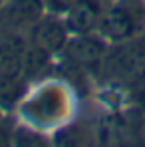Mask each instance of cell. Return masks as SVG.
<instances>
[{
	"mask_svg": "<svg viewBox=\"0 0 145 147\" xmlns=\"http://www.w3.org/2000/svg\"><path fill=\"white\" fill-rule=\"evenodd\" d=\"M97 74L117 88H137L145 82V34L109 44Z\"/></svg>",
	"mask_w": 145,
	"mask_h": 147,
	"instance_id": "obj_1",
	"label": "cell"
},
{
	"mask_svg": "<svg viewBox=\"0 0 145 147\" xmlns=\"http://www.w3.org/2000/svg\"><path fill=\"white\" fill-rule=\"evenodd\" d=\"M97 34L109 44L145 34V0H111L101 16Z\"/></svg>",
	"mask_w": 145,
	"mask_h": 147,
	"instance_id": "obj_2",
	"label": "cell"
},
{
	"mask_svg": "<svg viewBox=\"0 0 145 147\" xmlns=\"http://www.w3.org/2000/svg\"><path fill=\"white\" fill-rule=\"evenodd\" d=\"M107 48H109V42L103 40L97 32H92V34L70 36L66 48L60 56L78 70H88V72L97 74L107 54Z\"/></svg>",
	"mask_w": 145,
	"mask_h": 147,
	"instance_id": "obj_3",
	"label": "cell"
},
{
	"mask_svg": "<svg viewBox=\"0 0 145 147\" xmlns=\"http://www.w3.org/2000/svg\"><path fill=\"white\" fill-rule=\"evenodd\" d=\"M68 40H70V32L66 28L64 18L54 14H44L40 20H36L28 28V36H26L28 44L42 50L48 56H60Z\"/></svg>",
	"mask_w": 145,
	"mask_h": 147,
	"instance_id": "obj_4",
	"label": "cell"
},
{
	"mask_svg": "<svg viewBox=\"0 0 145 147\" xmlns=\"http://www.w3.org/2000/svg\"><path fill=\"white\" fill-rule=\"evenodd\" d=\"M109 2L111 0H76V4L64 16L70 36L97 32V26L101 22V16L105 8L109 6Z\"/></svg>",
	"mask_w": 145,
	"mask_h": 147,
	"instance_id": "obj_5",
	"label": "cell"
},
{
	"mask_svg": "<svg viewBox=\"0 0 145 147\" xmlns=\"http://www.w3.org/2000/svg\"><path fill=\"white\" fill-rule=\"evenodd\" d=\"M6 14L12 24L30 28L36 20H40L46 14V8L42 0H8Z\"/></svg>",
	"mask_w": 145,
	"mask_h": 147,
	"instance_id": "obj_6",
	"label": "cell"
},
{
	"mask_svg": "<svg viewBox=\"0 0 145 147\" xmlns=\"http://www.w3.org/2000/svg\"><path fill=\"white\" fill-rule=\"evenodd\" d=\"M28 78L24 72H0V107L10 109L26 94Z\"/></svg>",
	"mask_w": 145,
	"mask_h": 147,
	"instance_id": "obj_7",
	"label": "cell"
},
{
	"mask_svg": "<svg viewBox=\"0 0 145 147\" xmlns=\"http://www.w3.org/2000/svg\"><path fill=\"white\" fill-rule=\"evenodd\" d=\"M125 125L131 133V139L139 145H145V111L139 105L125 115Z\"/></svg>",
	"mask_w": 145,
	"mask_h": 147,
	"instance_id": "obj_8",
	"label": "cell"
},
{
	"mask_svg": "<svg viewBox=\"0 0 145 147\" xmlns=\"http://www.w3.org/2000/svg\"><path fill=\"white\" fill-rule=\"evenodd\" d=\"M46 14H54V16H66V12L76 4V0H42Z\"/></svg>",
	"mask_w": 145,
	"mask_h": 147,
	"instance_id": "obj_9",
	"label": "cell"
},
{
	"mask_svg": "<svg viewBox=\"0 0 145 147\" xmlns=\"http://www.w3.org/2000/svg\"><path fill=\"white\" fill-rule=\"evenodd\" d=\"M12 139H14V133L8 127H4V123H0V145H8Z\"/></svg>",
	"mask_w": 145,
	"mask_h": 147,
	"instance_id": "obj_10",
	"label": "cell"
},
{
	"mask_svg": "<svg viewBox=\"0 0 145 147\" xmlns=\"http://www.w3.org/2000/svg\"><path fill=\"white\" fill-rule=\"evenodd\" d=\"M135 90H137V105L145 111V82H141Z\"/></svg>",
	"mask_w": 145,
	"mask_h": 147,
	"instance_id": "obj_11",
	"label": "cell"
},
{
	"mask_svg": "<svg viewBox=\"0 0 145 147\" xmlns=\"http://www.w3.org/2000/svg\"><path fill=\"white\" fill-rule=\"evenodd\" d=\"M0 123H2V107H0Z\"/></svg>",
	"mask_w": 145,
	"mask_h": 147,
	"instance_id": "obj_12",
	"label": "cell"
}]
</instances>
